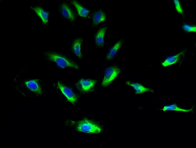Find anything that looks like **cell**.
<instances>
[{"label":"cell","instance_id":"6da1fadb","mask_svg":"<svg viewBox=\"0 0 196 148\" xmlns=\"http://www.w3.org/2000/svg\"><path fill=\"white\" fill-rule=\"evenodd\" d=\"M19 72L11 81L10 86L23 97L40 98L46 93L43 80L38 77L28 76L26 70Z\"/></svg>","mask_w":196,"mask_h":148},{"label":"cell","instance_id":"7a4b0ae2","mask_svg":"<svg viewBox=\"0 0 196 148\" xmlns=\"http://www.w3.org/2000/svg\"><path fill=\"white\" fill-rule=\"evenodd\" d=\"M38 48L44 60L52 64L59 69L65 70L70 68L75 71L80 70V64L66 53L39 46Z\"/></svg>","mask_w":196,"mask_h":148},{"label":"cell","instance_id":"3957f363","mask_svg":"<svg viewBox=\"0 0 196 148\" xmlns=\"http://www.w3.org/2000/svg\"><path fill=\"white\" fill-rule=\"evenodd\" d=\"M53 87L62 103L78 107L80 94L73 84L59 79L54 82Z\"/></svg>","mask_w":196,"mask_h":148},{"label":"cell","instance_id":"277c9868","mask_svg":"<svg viewBox=\"0 0 196 148\" xmlns=\"http://www.w3.org/2000/svg\"><path fill=\"white\" fill-rule=\"evenodd\" d=\"M63 123L67 128L80 133L98 134L103 130L100 125L87 118L79 120L65 119Z\"/></svg>","mask_w":196,"mask_h":148},{"label":"cell","instance_id":"5b68a950","mask_svg":"<svg viewBox=\"0 0 196 148\" xmlns=\"http://www.w3.org/2000/svg\"><path fill=\"white\" fill-rule=\"evenodd\" d=\"M102 78L101 87L106 88L110 85L121 74L122 69L117 65L102 62Z\"/></svg>","mask_w":196,"mask_h":148},{"label":"cell","instance_id":"8992f818","mask_svg":"<svg viewBox=\"0 0 196 148\" xmlns=\"http://www.w3.org/2000/svg\"><path fill=\"white\" fill-rule=\"evenodd\" d=\"M98 83L97 79L81 77L77 79L73 85L80 95H85L93 92L96 89Z\"/></svg>","mask_w":196,"mask_h":148},{"label":"cell","instance_id":"52a82bcc","mask_svg":"<svg viewBox=\"0 0 196 148\" xmlns=\"http://www.w3.org/2000/svg\"><path fill=\"white\" fill-rule=\"evenodd\" d=\"M57 10L62 18L68 21L72 26H75L77 16L73 7L67 0L60 2L58 4Z\"/></svg>","mask_w":196,"mask_h":148},{"label":"cell","instance_id":"ba28073f","mask_svg":"<svg viewBox=\"0 0 196 148\" xmlns=\"http://www.w3.org/2000/svg\"><path fill=\"white\" fill-rule=\"evenodd\" d=\"M125 39V37H122L111 44L108 48L104 56V60L103 61L110 63L115 59L124 46Z\"/></svg>","mask_w":196,"mask_h":148},{"label":"cell","instance_id":"9c48e42d","mask_svg":"<svg viewBox=\"0 0 196 148\" xmlns=\"http://www.w3.org/2000/svg\"><path fill=\"white\" fill-rule=\"evenodd\" d=\"M29 8L40 19L43 27L49 26L51 18V12L49 10L41 5H32Z\"/></svg>","mask_w":196,"mask_h":148},{"label":"cell","instance_id":"30bf717a","mask_svg":"<svg viewBox=\"0 0 196 148\" xmlns=\"http://www.w3.org/2000/svg\"><path fill=\"white\" fill-rule=\"evenodd\" d=\"M85 40L83 37L74 38L71 41L69 46V51L78 60H82L84 58L82 46Z\"/></svg>","mask_w":196,"mask_h":148},{"label":"cell","instance_id":"8fae6325","mask_svg":"<svg viewBox=\"0 0 196 148\" xmlns=\"http://www.w3.org/2000/svg\"><path fill=\"white\" fill-rule=\"evenodd\" d=\"M68 1L72 5L77 16L84 19H90L91 10L79 0H68Z\"/></svg>","mask_w":196,"mask_h":148},{"label":"cell","instance_id":"7c38bea8","mask_svg":"<svg viewBox=\"0 0 196 148\" xmlns=\"http://www.w3.org/2000/svg\"><path fill=\"white\" fill-rule=\"evenodd\" d=\"M108 26H104L98 28L94 33L93 38L95 48H104L106 44V33Z\"/></svg>","mask_w":196,"mask_h":148},{"label":"cell","instance_id":"4fadbf2b","mask_svg":"<svg viewBox=\"0 0 196 148\" xmlns=\"http://www.w3.org/2000/svg\"><path fill=\"white\" fill-rule=\"evenodd\" d=\"M107 14L102 8L93 9L92 11L90 19L91 26L95 27L104 22L106 19Z\"/></svg>","mask_w":196,"mask_h":148},{"label":"cell","instance_id":"5bb4252c","mask_svg":"<svg viewBox=\"0 0 196 148\" xmlns=\"http://www.w3.org/2000/svg\"><path fill=\"white\" fill-rule=\"evenodd\" d=\"M185 51H182L178 53L170 55L167 58L162 62V65L164 67L175 64L181 62L184 59Z\"/></svg>","mask_w":196,"mask_h":148},{"label":"cell","instance_id":"9a60e30c","mask_svg":"<svg viewBox=\"0 0 196 148\" xmlns=\"http://www.w3.org/2000/svg\"><path fill=\"white\" fill-rule=\"evenodd\" d=\"M125 84L131 87L134 90L136 94H140L147 92L154 93V91L152 89L145 87L142 84L138 83L127 81Z\"/></svg>","mask_w":196,"mask_h":148},{"label":"cell","instance_id":"2e32d148","mask_svg":"<svg viewBox=\"0 0 196 148\" xmlns=\"http://www.w3.org/2000/svg\"><path fill=\"white\" fill-rule=\"evenodd\" d=\"M159 110L163 112L177 111L186 113H191L193 111L192 109H186L182 108L175 104L164 105L159 109Z\"/></svg>","mask_w":196,"mask_h":148},{"label":"cell","instance_id":"e0dca14e","mask_svg":"<svg viewBox=\"0 0 196 148\" xmlns=\"http://www.w3.org/2000/svg\"><path fill=\"white\" fill-rule=\"evenodd\" d=\"M183 30L187 33L196 32V26L194 24L184 22L182 25Z\"/></svg>","mask_w":196,"mask_h":148},{"label":"cell","instance_id":"ac0fdd59","mask_svg":"<svg viewBox=\"0 0 196 148\" xmlns=\"http://www.w3.org/2000/svg\"><path fill=\"white\" fill-rule=\"evenodd\" d=\"M175 11L183 15L184 10L182 2L179 0H174Z\"/></svg>","mask_w":196,"mask_h":148}]
</instances>
